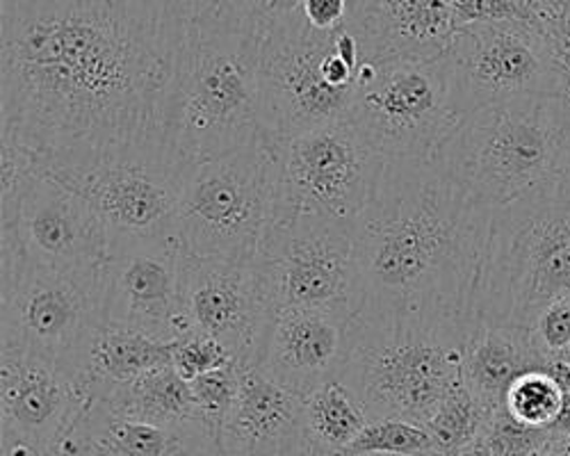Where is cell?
I'll list each match as a JSON object with an SVG mask.
<instances>
[{
  "mask_svg": "<svg viewBox=\"0 0 570 456\" xmlns=\"http://www.w3.org/2000/svg\"><path fill=\"white\" fill-rule=\"evenodd\" d=\"M180 41L141 0H0V132L43 174L154 140Z\"/></svg>",
  "mask_w": 570,
  "mask_h": 456,
  "instance_id": "cell-1",
  "label": "cell"
},
{
  "mask_svg": "<svg viewBox=\"0 0 570 456\" xmlns=\"http://www.w3.org/2000/svg\"><path fill=\"white\" fill-rule=\"evenodd\" d=\"M459 456H498L495 452H493V447L480 436L478 440H474V443H470Z\"/></svg>",
  "mask_w": 570,
  "mask_h": 456,
  "instance_id": "cell-42",
  "label": "cell"
},
{
  "mask_svg": "<svg viewBox=\"0 0 570 456\" xmlns=\"http://www.w3.org/2000/svg\"><path fill=\"white\" fill-rule=\"evenodd\" d=\"M345 28L367 65L439 60L456 34L454 0H350Z\"/></svg>",
  "mask_w": 570,
  "mask_h": 456,
  "instance_id": "cell-20",
  "label": "cell"
},
{
  "mask_svg": "<svg viewBox=\"0 0 570 456\" xmlns=\"http://www.w3.org/2000/svg\"><path fill=\"white\" fill-rule=\"evenodd\" d=\"M347 121L386 160H436L463 121L445 58L365 62Z\"/></svg>",
  "mask_w": 570,
  "mask_h": 456,
  "instance_id": "cell-10",
  "label": "cell"
},
{
  "mask_svg": "<svg viewBox=\"0 0 570 456\" xmlns=\"http://www.w3.org/2000/svg\"><path fill=\"white\" fill-rule=\"evenodd\" d=\"M10 226L23 256L37 265L101 267L110 256L112 236L104 217L49 176L32 182Z\"/></svg>",
  "mask_w": 570,
  "mask_h": 456,
  "instance_id": "cell-18",
  "label": "cell"
},
{
  "mask_svg": "<svg viewBox=\"0 0 570 456\" xmlns=\"http://www.w3.org/2000/svg\"><path fill=\"white\" fill-rule=\"evenodd\" d=\"M532 336L548 358H559L570 347V299L548 306L532 325Z\"/></svg>",
  "mask_w": 570,
  "mask_h": 456,
  "instance_id": "cell-36",
  "label": "cell"
},
{
  "mask_svg": "<svg viewBox=\"0 0 570 456\" xmlns=\"http://www.w3.org/2000/svg\"><path fill=\"white\" fill-rule=\"evenodd\" d=\"M302 3L304 0H217L208 14L265 41L272 32L302 17Z\"/></svg>",
  "mask_w": 570,
  "mask_h": 456,
  "instance_id": "cell-29",
  "label": "cell"
},
{
  "mask_svg": "<svg viewBox=\"0 0 570 456\" xmlns=\"http://www.w3.org/2000/svg\"><path fill=\"white\" fill-rule=\"evenodd\" d=\"M424 452H434V440L426 427L395 418L370 420L367 427L347 447L350 456H415Z\"/></svg>",
  "mask_w": 570,
  "mask_h": 456,
  "instance_id": "cell-30",
  "label": "cell"
},
{
  "mask_svg": "<svg viewBox=\"0 0 570 456\" xmlns=\"http://www.w3.org/2000/svg\"><path fill=\"white\" fill-rule=\"evenodd\" d=\"M370 456H389V454H370ZM415 456H443V454H439V452L434 449V452H424V454H415Z\"/></svg>",
  "mask_w": 570,
  "mask_h": 456,
  "instance_id": "cell-45",
  "label": "cell"
},
{
  "mask_svg": "<svg viewBox=\"0 0 570 456\" xmlns=\"http://www.w3.org/2000/svg\"><path fill=\"white\" fill-rule=\"evenodd\" d=\"M491 416V410L465 388L461 379L424 427L430 432L439 454L459 456L470 443L484 434Z\"/></svg>",
  "mask_w": 570,
  "mask_h": 456,
  "instance_id": "cell-27",
  "label": "cell"
},
{
  "mask_svg": "<svg viewBox=\"0 0 570 456\" xmlns=\"http://www.w3.org/2000/svg\"><path fill=\"white\" fill-rule=\"evenodd\" d=\"M187 171L158 135L89 165L43 176L82 197L104 217L112 238H158L174 236Z\"/></svg>",
  "mask_w": 570,
  "mask_h": 456,
  "instance_id": "cell-14",
  "label": "cell"
},
{
  "mask_svg": "<svg viewBox=\"0 0 570 456\" xmlns=\"http://www.w3.org/2000/svg\"><path fill=\"white\" fill-rule=\"evenodd\" d=\"M548 358L528 327L478 325L463 349V384L491 414L502 408L509 386L532 370H548Z\"/></svg>",
  "mask_w": 570,
  "mask_h": 456,
  "instance_id": "cell-23",
  "label": "cell"
},
{
  "mask_svg": "<svg viewBox=\"0 0 570 456\" xmlns=\"http://www.w3.org/2000/svg\"><path fill=\"white\" fill-rule=\"evenodd\" d=\"M550 432H554V434H563V436H570V393H566V395H563L561 410H559V416H557V420H554V425H552V429H550Z\"/></svg>",
  "mask_w": 570,
  "mask_h": 456,
  "instance_id": "cell-40",
  "label": "cell"
},
{
  "mask_svg": "<svg viewBox=\"0 0 570 456\" xmlns=\"http://www.w3.org/2000/svg\"><path fill=\"white\" fill-rule=\"evenodd\" d=\"M154 17L174 34L185 37L187 28L208 14L217 0H141Z\"/></svg>",
  "mask_w": 570,
  "mask_h": 456,
  "instance_id": "cell-37",
  "label": "cell"
},
{
  "mask_svg": "<svg viewBox=\"0 0 570 456\" xmlns=\"http://www.w3.org/2000/svg\"><path fill=\"white\" fill-rule=\"evenodd\" d=\"M456 30L472 23H541V0H454Z\"/></svg>",
  "mask_w": 570,
  "mask_h": 456,
  "instance_id": "cell-34",
  "label": "cell"
},
{
  "mask_svg": "<svg viewBox=\"0 0 570 456\" xmlns=\"http://www.w3.org/2000/svg\"><path fill=\"white\" fill-rule=\"evenodd\" d=\"M261 43L210 14L187 28L160 110V140L178 162L195 167L261 140Z\"/></svg>",
  "mask_w": 570,
  "mask_h": 456,
  "instance_id": "cell-3",
  "label": "cell"
},
{
  "mask_svg": "<svg viewBox=\"0 0 570 456\" xmlns=\"http://www.w3.org/2000/svg\"><path fill=\"white\" fill-rule=\"evenodd\" d=\"M0 345L35 354L80 381L89 345L108 325L106 265H37L23 256L14 228L0 231Z\"/></svg>",
  "mask_w": 570,
  "mask_h": 456,
  "instance_id": "cell-7",
  "label": "cell"
},
{
  "mask_svg": "<svg viewBox=\"0 0 570 456\" xmlns=\"http://www.w3.org/2000/svg\"><path fill=\"white\" fill-rule=\"evenodd\" d=\"M101 404L128 420L160 427L202 420L193 386L174 370L171 363L112 390Z\"/></svg>",
  "mask_w": 570,
  "mask_h": 456,
  "instance_id": "cell-25",
  "label": "cell"
},
{
  "mask_svg": "<svg viewBox=\"0 0 570 456\" xmlns=\"http://www.w3.org/2000/svg\"><path fill=\"white\" fill-rule=\"evenodd\" d=\"M180 299L189 327L219 340L245 368H258L276 315L256 262L180 256Z\"/></svg>",
  "mask_w": 570,
  "mask_h": 456,
  "instance_id": "cell-15",
  "label": "cell"
},
{
  "mask_svg": "<svg viewBox=\"0 0 570 456\" xmlns=\"http://www.w3.org/2000/svg\"><path fill=\"white\" fill-rule=\"evenodd\" d=\"M478 325L354 315L341 381L370 420L424 427L463 379V349Z\"/></svg>",
  "mask_w": 570,
  "mask_h": 456,
  "instance_id": "cell-5",
  "label": "cell"
},
{
  "mask_svg": "<svg viewBox=\"0 0 570 456\" xmlns=\"http://www.w3.org/2000/svg\"><path fill=\"white\" fill-rule=\"evenodd\" d=\"M302 456H350L347 452H324V449H317L313 445H308L304 440V449H302Z\"/></svg>",
  "mask_w": 570,
  "mask_h": 456,
  "instance_id": "cell-43",
  "label": "cell"
},
{
  "mask_svg": "<svg viewBox=\"0 0 570 456\" xmlns=\"http://www.w3.org/2000/svg\"><path fill=\"white\" fill-rule=\"evenodd\" d=\"M541 28L563 73V97L570 101V0H541Z\"/></svg>",
  "mask_w": 570,
  "mask_h": 456,
  "instance_id": "cell-35",
  "label": "cell"
},
{
  "mask_svg": "<svg viewBox=\"0 0 570 456\" xmlns=\"http://www.w3.org/2000/svg\"><path fill=\"white\" fill-rule=\"evenodd\" d=\"M370 418L358 397L341 381H328L304 397L306 443L324 452H347Z\"/></svg>",
  "mask_w": 570,
  "mask_h": 456,
  "instance_id": "cell-26",
  "label": "cell"
},
{
  "mask_svg": "<svg viewBox=\"0 0 570 456\" xmlns=\"http://www.w3.org/2000/svg\"><path fill=\"white\" fill-rule=\"evenodd\" d=\"M180 256L174 236L112 238L106 260L108 323L169 345L193 331L180 299Z\"/></svg>",
  "mask_w": 570,
  "mask_h": 456,
  "instance_id": "cell-16",
  "label": "cell"
},
{
  "mask_svg": "<svg viewBox=\"0 0 570 456\" xmlns=\"http://www.w3.org/2000/svg\"><path fill=\"white\" fill-rule=\"evenodd\" d=\"M559 360H561V363H566L568 368H570V347H568L566 351H561V354H559Z\"/></svg>",
  "mask_w": 570,
  "mask_h": 456,
  "instance_id": "cell-44",
  "label": "cell"
},
{
  "mask_svg": "<svg viewBox=\"0 0 570 456\" xmlns=\"http://www.w3.org/2000/svg\"><path fill=\"white\" fill-rule=\"evenodd\" d=\"M350 0H304L302 14L311 28L331 32L338 30L347 19Z\"/></svg>",
  "mask_w": 570,
  "mask_h": 456,
  "instance_id": "cell-38",
  "label": "cell"
},
{
  "mask_svg": "<svg viewBox=\"0 0 570 456\" xmlns=\"http://www.w3.org/2000/svg\"><path fill=\"white\" fill-rule=\"evenodd\" d=\"M58 449L65 456H215L219 440L204 420L160 427L91 402Z\"/></svg>",
  "mask_w": 570,
  "mask_h": 456,
  "instance_id": "cell-22",
  "label": "cell"
},
{
  "mask_svg": "<svg viewBox=\"0 0 570 456\" xmlns=\"http://www.w3.org/2000/svg\"><path fill=\"white\" fill-rule=\"evenodd\" d=\"M91 402L82 384L53 363L0 345V447L58 449Z\"/></svg>",
  "mask_w": 570,
  "mask_h": 456,
  "instance_id": "cell-17",
  "label": "cell"
},
{
  "mask_svg": "<svg viewBox=\"0 0 570 456\" xmlns=\"http://www.w3.org/2000/svg\"><path fill=\"white\" fill-rule=\"evenodd\" d=\"M352 317L336 310L285 308L267 331L258 370L299 397L341 379Z\"/></svg>",
  "mask_w": 570,
  "mask_h": 456,
  "instance_id": "cell-19",
  "label": "cell"
},
{
  "mask_svg": "<svg viewBox=\"0 0 570 456\" xmlns=\"http://www.w3.org/2000/svg\"><path fill=\"white\" fill-rule=\"evenodd\" d=\"M171 365L183 379L193 381L208 373L230 368L237 360L219 340L189 331L171 343Z\"/></svg>",
  "mask_w": 570,
  "mask_h": 456,
  "instance_id": "cell-33",
  "label": "cell"
},
{
  "mask_svg": "<svg viewBox=\"0 0 570 456\" xmlns=\"http://www.w3.org/2000/svg\"><path fill=\"white\" fill-rule=\"evenodd\" d=\"M274 147L278 160L274 221L313 215L352 224L376 199L389 165L350 121L308 130Z\"/></svg>",
  "mask_w": 570,
  "mask_h": 456,
  "instance_id": "cell-11",
  "label": "cell"
},
{
  "mask_svg": "<svg viewBox=\"0 0 570 456\" xmlns=\"http://www.w3.org/2000/svg\"><path fill=\"white\" fill-rule=\"evenodd\" d=\"M276 147H252L189 167L174 238L183 254L254 262L276 219Z\"/></svg>",
  "mask_w": 570,
  "mask_h": 456,
  "instance_id": "cell-9",
  "label": "cell"
},
{
  "mask_svg": "<svg viewBox=\"0 0 570 456\" xmlns=\"http://www.w3.org/2000/svg\"><path fill=\"white\" fill-rule=\"evenodd\" d=\"M0 456H65L60 449H51V452H35L28 447H0Z\"/></svg>",
  "mask_w": 570,
  "mask_h": 456,
  "instance_id": "cell-41",
  "label": "cell"
},
{
  "mask_svg": "<svg viewBox=\"0 0 570 456\" xmlns=\"http://www.w3.org/2000/svg\"><path fill=\"white\" fill-rule=\"evenodd\" d=\"M304 397L240 365V393L222 427L226 456H302Z\"/></svg>",
  "mask_w": 570,
  "mask_h": 456,
  "instance_id": "cell-21",
  "label": "cell"
},
{
  "mask_svg": "<svg viewBox=\"0 0 570 456\" xmlns=\"http://www.w3.org/2000/svg\"><path fill=\"white\" fill-rule=\"evenodd\" d=\"M491 210L439 160H389L376 199L354 221L361 317L478 325Z\"/></svg>",
  "mask_w": 570,
  "mask_h": 456,
  "instance_id": "cell-2",
  "label": "cell"
},
{
  "mask_svg": "<svg viewBox=\"0 0 570 456\" xmlns=\"http://www.w3.org/2000/svg\"><path fill=\"white\" fill-rule=\"evenodd\" d=\"M0 176H3V188H0V226H10L17 219L19 206L32 182L43 176L39 158L23 147L12 135L0 132Z\"/></svg>",
  "mask_w": 570,
  "mask_h": 456,
  "instance_id": "cell-31",
  "label": "cell"
},
{
  "mask_svg": "<svg viewBox=\"0 0 570 456\" xmlns=\"http://www.w3.org/2000/svg\"><path fill=\"white\" fill-rule=\"evenodd\" d=\"M167 363H171L169 343L108 323L89 345L80 384L94 402H101L112 390Z\"/></svg>",
  "mask_w": 570,
  "mask_h": 456,
  "instance_id": "cell-24",
  "label": "cell"
},
{
  "mask_svg": "<svg viewBox=\"0 0 570 456\" xmlns=\"http://www.w3.org/2000/svg\"><path fill=\"white\" fill-rule=\"evenodd\" d=\"M463 119L489 106L563 97V73L541 23H472L443 56Z\"/></svg>",
  "mask_w": 570,
  "mask_h": 456,
  "instance_id": "cell-13",
  "label": "cell"
},
{
  "mask_svg": "<svg viewBox=\"0 0 570 456\" xmlns=\"http://www.w3.org/2000/svg\"><path fill=\"white\" fill-rule=\"evenodd\" d=\"M563 395L566 390L559 386L550 368L532 370L509 386L502 406L515 423L550 432L561 410Z\"/></svg>",
  "mask_w": 570,
  "mask_h": 456,
  "instance_id": "cell-28",
  "label": "cell"
},
{
  "mask_svg": "<svg viewBox=\"0 0 570 456\" xmlns=\"http://www.w3.org/2000/svg\"><path fill=\"white\" fill-rule=\"evenodd\" d=\"M436 160L474 204L504 208L570 174V101L522 99L474 110Z\"/></svg>",
  "mask_w": 570,
  "mask_h": 456,
  "instance_id": "cell-4",
  "label": "cell"
},
{
  "mask_svg": "<svg viewBox=\"0 0 570 456\" xmlns=\"http://www.w3.org/2000/svg\"><path fill=\"white\" fill-rule=\"evenodd\" d=\"M215 456H226V454H224V449H222V445H219V449H217V454H215Z\"/></svg>",
  "mask_w": 570,
  "mask_h": 456,
  "instance_id": "cell-46",
  "label": "cell"
},
{
  "mask_svg": "<svg viewBox=\"0 0 570 456\" xmlns=\"http://www.w3.org/2000/svg\"><path fill=\"white\" fill-rule=\"evenodd\" d=\"M189 386H193L199 418L219 440L222 427L237 399V393H240V365H230V368L197 377L189 381Z\"/></svg>",
  "mask_w": 570,
  "mask_h": 456,
  "instance_id": "cell-32",
  "label": "cell"
},
{
  "mask_svg": "<svg viewBox=\"0 0 570 456\" xmlns=\"http://www.w3.org/2000/svg\"><path fill=\"white\" fill-rule=\"evenodd\" d=\"M570 299V174L491 212L478 319L528 327Z\"/></svg>",
  "mask_w": 570,
  "mask_h": 456,
  "instance_id": "cell-6",
  "label": "cell"
},
{
  "mask_svg": "<svg viewBox=\"0 0 570 456\" xmlns=\"http://www.w3.org/2000/svg\"><path fill=\"white\" fill-rule=\"evenodd\" d=\"M537 456H570V436L550 432Z\"/></svg>",
  "mask_w": 570,
  "mask_h": 456,
  "instance_id": "cell-39",
  "label": "cell"
},
{
  "mask_svg": "<svg viewBox=\"0 0 570 456\" xmlns=\"http://www.w3.org/2000/svg\"><path fill=\"white\" fill-rule=\"evenodd\" d=\"M363 56L345 28L322 32L297 17L261 43V126L272 145L347 121Z\"/></svg>",
  "mask_w": 570,
  "mask_h": 456,
  "instance_id": "cell-8",
  "label": "cell"
},
{
  "mask_svg": "<svg viewBox=\"0 0 570 456\" xmlns=\"http://www.w3.org/2000/svg\"><path fill=\"white\" fill-rule=\"evenodd\" d=\"M274 310L317 308L354 317L358 313V267L354 221L313 215L272 224L254 260Z\"/></svg>",
  "mask_w": 570,
  "mask_h": 456,
  "instance_id": "cell-12",
  "label": "cell"
}]
</instances>
